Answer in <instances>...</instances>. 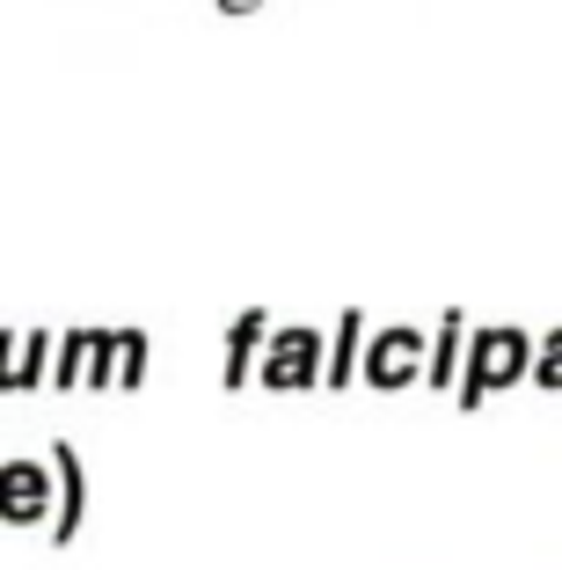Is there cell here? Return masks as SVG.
Listing matches in <instances>:
<instances>
[{"label": "cell", "instance_id": "6da1fadb", "mask_svg": "<svg viewBox=\"0 0 562 570\" xmlns=\"http://www.w3.org/2000/svg\"><path fill=\"white\" fill-rule=\"evenodd\" d=\"M533 344H541V336H526L519 322H490V330H475V336H467V366H461L453 403H461V410H482L496 387L526 381V373H533Z\"/></svg>", "mask_w": 562, "mask_h": 570}, {"label": "cell", "instance_id": "7a4b0ae2", "mask_svg": "<svg viewBox=\"0 0 562 570\" xmlns=\"http://www.w3.org/2000/svg\"><path fill=\"white\" fill-rule=\"evenodd\" d=\"M322 366H329V336L315 322H278L256 358V387L270 395H299V387H322Z\"/></svg>", "mask_w": 562, "mask_h": 570}, {"label": "cell", "instance_id": "3957f363", "mask_svg": "<svg viewBox=\"0 0 562 570\" xmlns=\"http://www.w3.org/2000/svg\"><path fill=\"white\" fill-rule=\"evenodd\" d=\"M424 358H431V330H416V322H387V330L365 336L358 381H365V387H381V395H395V387L424 381Z\"/></svg>", "mask_w": 562, "mask_h": 570}, {"label": "cell", "instance_id": "277c9868", "mask_svg": "<svg viewBox=\"0 0 562 570\" xmlns=\"http://www.w3.org/2000/svg\"><path fill=\"white\" fill-rule=\"evenodd\" d=\"M59 512V475H51V453H16L0 461V527H51Z\"/></svg>", "mask_w": 562, "mask_h": 570}, {"label": "cell", "instance_id": "5b68a950", "mask_svg": "<svg viewBox=\"0 0 562 570\" xmlns=\"http://www.w3.org/2000/svg\"><path fill=\"white\" fill-rule=\"evenodd\" d=\"M51 358H59V336L51 330H8L0 322V395L51 387Z\"/></svg>", "mask_w": 562, "mask_h": 570}, {"label": "cell", "instance_id": "8992f818", "mask_svg": "<svg viewBox=\"0 0 562 570\" xmlns=\"http://www.w3.org/2000/svg\"><path fill=\"white\" fill-rule=\"evenodd\" d=\"M51 475H59V512H51V541L67 549V541L88 527V461L67 446V439H51Z\"/></svg>", "mask_w": 562, "mask_h": 570}, {"label": "cell", "instance_id": "52a82bcc", "mask_svg": "<svg viewBox=\"0 0 562 570\" xmlns=\"http://www.w3.org/2000/svg\"><path fill=\"white\" fill-rule=\"evenodd\" d=\"M270 330H278V322H270L264 307H248V315L227 322V344H219V387H248V381H256V358H264Z\"/></svg>", "mask_w": 562, "mask_h": 570}, {"label": "cell", "instance_id": "ba28073f", "mask_svg": "<svg viewBox=\"0 0 562 570\" xmlns=\"http://www.w3.org/2000/svg\"><path fill=\"white\" fill-rule=\"evenodd\" d=\"M102 352H110V330H67L59 336V358H51V387H102Z\"/></svg>", "mask_w": 562, "mask_h": 570}, {"label": "cell", "instance_id": "9c48e42d", "mask_svg": "<svg viewBox=\"0 0 562 570\" xmlns=\"http://www.w3.org/2000/svg\"><path fill=\"white\" fill-rule=\"evenodd\" d=\"M467 336H475V330H467V315H461V307H446V315L431 322V358H424V387H446V395H453V387H461V366H467Z\"/></svg>", "mask_w": 562, "mask_h": 570}, {"label": "cell", "instance_id": "30bf717a", "mask_svg": "<svg viewBox=\"0 0 562 570\" xmlns=\"http://www.w3.org/2000/svg\"><path fill=\"white\" fill-rule=\"evenodd\" d=\"M365 307H344L336 315V336H329V366H322V387H351L358 381V358H365Z\"/></svg>", "mask_w": 562, "mask_h": 570}, {"label": "cell", "instance_id": "8fae6325", "mask_svg": "<svg viewBox=\"0 0 562 570\" xmlns=\"http://www.w3.org/2000/svg\"><path fill=\"white\" fill-rule=\"evenodd\" d=\"M147 358H154V336L147 330H110V352H102V387H139V381H147Z\"/></svg>", "mask_w": 562, "mask_h": 570}, {"label": "cell", "instance_id": "7c38bea8", "mask_svg": "<svg viewBox=\"0 0 562 570\" xmlns=\"http://www.w3.org/2000/svg\"><path fill=\"white\" fill-rule=\"evenodd\" d=\"M533 387H562V330H548L541 344H533Z\"/></svg>", "mask_w": 562, "mask_h": 570}]
</instances>
